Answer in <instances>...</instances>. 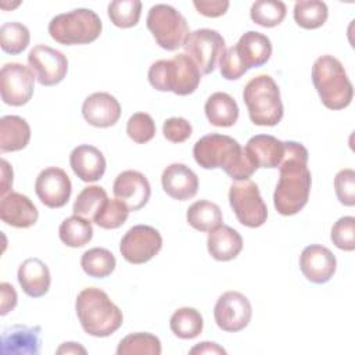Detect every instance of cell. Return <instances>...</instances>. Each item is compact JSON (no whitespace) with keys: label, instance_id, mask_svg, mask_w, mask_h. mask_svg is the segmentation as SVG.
I'll use <instances>...</instances> for the list:
<instances>
[{"label":"cell","instance_id":"obj_1","mask_svg":"<svg viewBox=\"0 0 355 355\" xmlns=\"http://www.w3.org/2000/svg\"><path fill=\"white\" fill-rule=\"evenodd\" d=\"M284 157L279 165V182L273 193V205L283 216L298 214L308 202L312 176L308 169V150L304 144L284 141Z\"/></svg>","mask_w":355,"mask_h":355},{"label":"cell","instance_id":"obj_2","mask_svg":"<svg viewBox=\"0 0 355 355\" xmlns=\"http://www.w3.org/2000/svg\"><path fill=\"white\" fill-rule=\"evenodd\" d=\"M196 162L204 169H223L234 180H247L257 171L241 144L227 136L211 133L198 139L193 147Z\"/></svg>","mask_w":355,"mask_h":355},{"label":"cell","instance_id":"obj_3","mask_svg":"<svg viewBox=\"0 0 355 355\" xmlns=\"http://www.w3.org/2000/svg\"><path fill=\"white\" fill-rule=\"evenodd\" d=\"M75 311L85 333L93 337H108L123 323L119 306L97 287H86L78 294Z\"/></svg>","mask_w":355,"mask_h":355},{"label":"cell","instance_id":"obj_4","mask_svg":"<svg viewBox=\"0 0 355 355\" xmlns=\"http://www.w3.org/2000/svg\"><path fill=\"white\" fill-rule=\"evenodd\" d=\"M312 82L326 108L337 111L351 104L354 87L338 58L330 54L316 58L312 67Z\"/></svg>","mask_w":355,"mask_h":355},{"label":"cell","instance_id":"obj_5","mask_svg":"<svg viewBox=\"0 0 355 355\" xmlns=\"http://www.w3.org/2000/svg\"><path fill=\"white\" fill-rule=\"evenodd\" d=\"M148 82L158 92H172L178 96L194 93L201 80V72L186 54H176L171 60H158L148 69Z\"/></svg>","mask_w":355,"mask_h":355},{"label":"cell","instance_id":"obj_6","mask_svg":"<svg viewBox=\"0 0 355 355\" xmlns=\"http://www.w3.org/2000/svg\"><path fill=\"white\" fill-rule=\"evenodd\" d=\"M250 119L258 126H276L284 114L280 89L275 79L261 73L250 79L243 92Z\"/></svg>","mask_w":355,"mask_h":355},{"label":"cell","instance_id":"obj_7","mask_svg":"<svg viewBox=\"0 0 355 355\" xmlns=\"http://www.w3.org/2000/svg\"><path fill=\"white\" fill-rule=\"evenodd\" d=\"M101 31L103 22L90 8H75L53 17L49 22L51 39L64 46L92 43L101 35Z\"/></svg>","mask_w":355,"mask_h":355},{"label":"cell","instance_id":"obj_8","mask_svg":"<svg viewBox=\"0 0 355 355\" xmlns=\"http://www.w3.org/2000/svg\"><path fill=\"white\" fill-rule=\"evenodd\" d=\"M146 24L157 44L166 51H175L183 47L190 33L186 18L169 4L153 6L148 10Z\"/></svg>","mask_w":355,"mask_h":355},{"label":"cell","instance_id":"obj_9","mask_svg":"<svg viewBox=\"0 0 355 355\" xmlns=\"http://www.w3.org/2000/svg\"><path fill=\"white\" fill-rule=\"evenodd\" d=\"M229 204L243 226L259 227L268 219V207L257 183L250 179L239 180L230 186Z\"/></svg>","mask_w":355,"mask_h":355},{"label":"cell","instance_id":"obj_10","mask_svg":"<svg viewBox=\"0 0 355 355\" xmlns=\"http://www.w3.org/2000/svg\"><path fill=\"white\" fill-rule=\"evenodd\" d=\"M183 49L184 54L198 67L201 75H209L225 51V39L215 29L201 28L187 35Z\"/></svg>","mask_w":355,"mask_h":355},{"label":"cell","instance_id":"obj_11","mask_svg":"<svg viewBox=\"0 0 355 355\" xmlns=\"http://www.w3.org/2000/svg\"><path fill=\"white\" fill-rule=\"evenodd\" d=\"M162 248L161 233L148 225H136L130 227L119 243V251L123 259L133 265H141L153 259Z\"/></svg>","mask_w":355,"mask_h":355},{"label":"cell","instance_id":"obj_12","mask_svg":"<svg viewBox=\"0 0 355 355\" xmlns=\"http://www.w3.org/2000/svg\"><path fill=\"white\" fill-rule=\"evenodd\" d=\"M35 73L29 67L19 62H7L0 73L1 100L7 105H25L33 96Z\"/></svg>","mask_w":355,"mask_h":355},{"label":"cell","instance_id":"obj_13","mask_svg":"<svg viewBox=\"0 0 355 355\" xmlns=\"http://www.w3.org/2000/svg\"><path fill=\"white\" fill-rule=\"evenodd\" d=\"M252 316L250 300L239 291L223 293L214 308V318L219 329L227 333H237L245 329Z\"/></svg>","mask_w":355,"mask_h":355},{"label":"cell","instance_id":"obj_14","mask_svg":"<svg viewBox=\"0 0 355 355\" xmlns=\"http://www.w3.org/2000/svg\"><path fill=\"white\" fill-rule=\"evenodd\" d=\"M28 65L42 86H54L64 80L68 72V60L50 46L37 44L28 54Z\"/></svg>","mask_w":355,"mask_h":355},{"label":"cell","instance_id":"obj_15","mask_svg":"<svg viewBox=\"0 0 355 355\" xmlns=\"http://www.w3.org/2000/svg\"><path fill=\"white\" fill-rule=\"evenodd\" d=\"M35 193L46 207L61 208L71 197L72 183L64 169L58 166H49L37 175Z\"/></svg>","mask_w":355,"mask_h":355},{"label":"cell","instance_id":"obj_16","mask_svg":"<svg viewBox=\"0 0 355 355\" xmlns=\"http://www.w3.org/2000/svg\"><path fill=\"white\" fill-rule=\"evenodd\" d=\"M300 269L302 275L315 284L327 283L336 273V255L324 245H306L300 255Z\"/></svg>","mask_w":355,"mask_h":355},{"label":"cell","instance_id":"obj_17","mask_svg":"<svg viewBox=\"0 0 355 355\" xmlns=\"http://www.w3.org/2000/svg\"><path fill=\"white\" fill-rule=\"evenodd\" d=\"M112 191L115 198L125 202L130 211H139L148 202L151 186L141 172L128 169L115 178Z\"/></svg>","mask_w":355,"mask_h":355},{"label":"cell","instance_id":"obj_18","mask_svg":"<svg viewBox=\"0 0 355 355\" xmlns=\"http://www.w3.org/2000/svg\"><path fill=\"white\" fill-rule=\"evenodd\" d=\"M82 115L85 121L94 128H110L121 118V104L112 94L96 92L85 98Z\"/></svg>","mask_w":355,"mask_h":355},{"label":"cell","instance_id":"obj_19","mask_svg":"<svg viewBox=\"0 0 355 355\" xmlns=\"http://www.w3.org/2000/svg\"><path fill=\"white\" fill-rule=\"evenodd\" d=\"M161 183L164 191L178 201L193 198L198 190V176L196 172L179 162H173L164 169Z\"/></svg>","mask_w":355,"mask_h":355},{"label":"cell","instance_id":"obj_20","mask_svg":"<svg viewBox=\"0 0 355 355\" xmlns=\"http://www.w3.org/2000/svg\"><path fill=\"white\" fill-rule=\"evenodd\" d=\"M40 326L14 324L1 333L3 355H37L40 352L42 340Z\"/></svg>","mask_w":355,"mask_h":355},{"label":"cell","instance_id":"obj_21","mask_svg":"<svg viewBox=\"0 0 355 355\" xmlns=\"http://www.w3.org/2000/svg\"><path fill=\"white\" fill-rule=\"evenodd\" d=\"M0 218L12 227L26 229L37 222L39 212L31 198L22 193L10 191L0 201Z\"/></svg>","mask_w":355,"mask_h":355},{"label":"cell","instance_id":"obj_22","mask_svg":"<svg viewBox=\"0 0 355 355\" xmlns=\"http://www.w3.org/2000/svg\"><path fill=\"white\" fill-rule=\"evenodd\" d=\"M233 47L245 71L265 65L272 55L270 39L257 31H248L241 35Z\"/></svg>","mask_w":355,"mask_h":355},{"label":"cell","instance_id":"obj_23","mask_svg":"<svg viewBox=\"0 0 355 355\" xmlns=\"http://www.w3.org/2000/svg\"><path fill=\"white\" fill-rule=\"evenodd\" d=\"M248 158L258 168H279L284 157V141L270 135L252 136L244 147Z\"/></svg>","mask_w":355,"mask_h":355},{"label":"cell","instance_id":"obj_24","mask_svg":"<svg viewBox=\"0 0 355 355\" xmlns=\"http://www.w3.org/2000/svg\"><path fill=\"white\" fill-rule=\"evenodd\" d=\"M69 165L73 173L83 182H97L105 172V158L103 153L90 144H80L69 154Z\"/></svg>","mask_w":355,"mask_h":355},{"label":"cell","instance_id":"obj_25","mask_svg":"<svg viewBox=\"0 0 355 355\" xmlns=\"http://www.w3.org/2000/svg\"><path fill=\"white\" fill-rule=\"evenodd\" d=\"M17 277L22 291L32 298H39L47 294L51 283L47 265L39 258L25 259L18 268Z\"/></svg>","mask_w":355,"mask_h":355},{"label":"cell","instance_id":"obj_26","mask_svg":"<svg viewBox=\"0 0 355 355\" xmlns=\"http://www.w3.org/2000/svg\"><path fill=\"white\" fill-rule=\"evenodd\" d=\"M207 248L214 259L232 261L241 252L243 239L236 229L222 223L208 233Z\"/></svg>","mask_w":355,"mask_h":355},{"label":"cell","instance_id":"obj_27","mask_svg":"<svg viewBox=\"0 0 355 355\" xmlns=\"http://www.w3.org/2000/svg\"><path fill=\"white\" fill-rule=\"evenodd\" d=\"M204 111L208 122L218 128H230L239 119V105L236 100L225 92L212 93L205 101Z\"/></svg>","mask_w":355,"mask_h":355},{"label":"cell","instance_id":"obj_28","mask_svg":"<svg viewBox=\"0 0 355 355\" xmlns=\"http://www.w3.org/2000/svg\"><path fill=\"white\" fill-rule=\"evenodd\" d=\"M31 140L29 123L18 115H6L0 119V151L12 153L25 148Z\"/></svg>","mask_w":355,"mask_h":355},{"label":"cell","instance_id":"obj_29","mask_svg":"<svg viewBox=\"0 0 355 355\" xmlns=\"http://www.w3.org/2000/svg\"><path fill=\"white\" fill-rule=\"evenodd\" d=\"M186 220L198 232H211L222 225L223 216L219 205L208 200H198L189 207Z\"/></svg>","mask_w":355,"mask_h":355},{"label":"cell","instance_id":"obj_30","mask_svg":"<svg viewBox=\"0 0 355 355\" xmlns=\"http://www.w3.org/2000/svg\"><path fill=\"white\" fill-rule=\"evenodd\" d=\"M58 236L60 240L72 248L83 247L90 243L93 239V226L92 220L79 216L72 215L67 219H64L58 227Z\"/></svg>","mask_w":355,"mask_h":355},{"label":"cell","instance_id":"obj_31","mask_svg":"<svg viewBox=\"0 0 355 355\" xmlns=\"http://www.w3.org/2000/svg\"><path fill=\"white\" fill-rule=\"evenodd\" d=\"M169 327L176 337L182 340H193L201 334L204 320L196 308L183 306L172 313Z\"/></svg>","mask_w":355,"mask_h":355},{"label":"cell","instance_id":"obj_32","mask_svg":"<svg viewBox=\"0 0 355 355\" xmlns=\"http://www.w3.org/2000/svg\"><path fill=\"white\" fill-rule=\"evenodd\" d=\"M80 266L87 276L94 279H104L114 272L116 259L110 250L94 247L83 252L80 258Z\"/></svg>","mask_w":355,"mask_h":355},{"label":"cell","instance_id":"obj_33","mask_svg":"<svg viewBox=\"0 0 355 355\" xmlns=\"http://www.w3.org/2000/svg\"><path fill=\"white\" fill-rule=\"evenodd\" d=\"M294 21L304 29H318L327 21L326 3L319 0H300L294 4Z\"/></svg>","mask_w":355,"mask_h":355},{"label":"cell","instance_id":"obj_34","mask_svg":"<svg viewBox=\"0 0 355 355\" xmlns=\"http://www.w3.org/2000/svg\"><path fill=\"white\" fill-rule=\"evenodd\" d=\"M161 341L151 333H132L123 337L116 348L118 355H159Z\"/></svg>","mask_w":355,"mask_h":355},{"label":"cell","instance_id":"obj_35","mask_svg":"<svg viewBox=\"0 0 355 355\" xmlns=\"http://www.w3.org/2000/svg\"><path fill=\"white\" fill-rule=\"evenodd\" d=\"M107 200V191L101 186H87L78 194L72 211L75 215L93 220L98 211L104 207Z\"/></svg>","mask_w":355,"mask_h":355},{"label":"cell","instance_id":"obj_36","mask_svg":"<svg viewBox=\"0 0 355 355\" xmlns=\"http://www.w3.org/2000/svg\"><path fill=\"white\" fill-rule=\"evenodd\" d=\"M287 8L280 0H258L250 10L251 19L263 28H273L283 22Z\"/></svg>","mask_w":355,"mask_h":355},{"label":"cell","instance_id":"obj_37","mask_svg":"<svg viewBox=\"0 0 355 355\" xmlns=\"http://www.w3.org/2000/svg\"><path fill=\"white\" fill-rule=\"evenodd\" d=\"M31 42L29 29L21 22H6L0 28V46L7 54L22 53Z\"/></svg>","mask_w":355,"mask_h":355},{"label":"cell","instance_id":"obj_38","mask_svg":"<svg viewBox=\"0 0 355 355\" xmlns=\"http://www.w3.org/2000/svg\"><path fill=\"white\" fill-rule=\"evenodd\" d=\"M141 15L139 0H114L108 4V18L118 28L136 26Z\"/></svg>","mask_w":355,"mask_h":355},{"label":"cell","instance_id":"obj_39","mask_svg":"<svg viewBox=\"0 0 355 355\" xmlns=\"http://www.w3.org/2000/svg\"><path fill=\"white\" fill-rule=\"evenodd\" d=\"M129 212L130 209L125 202L118 198H108L104 207L94 216L93 222L103 229H118L128 220Z\"/></svg>","mask_w":355,"mask_h":355},{"label":"cell","instance_id":"obj_40","mask_svg":"<svg viewBox=\"0 0 355 355\" xmlns=\"http://www.w3.org/2000/svg\"><path fill=\"white\" fill-rule=\"evenodd\" d=\"M126 133L137 144H144L155 136V122L146 112H135L126 123Z\"/></svg>","mask_w":355,"mask_h":355},{"label":"cell","instance_id":"obj_41","mask_svg":"<svg viewBox=\"0 0 355 355\" xmlns=\"http://www.w3.org/2000/svg\"><path fill=\"white\" fill-rule=\"evenodd\" d=\"M355 218L341 216L331 227L330 239L333 244L343 251L355 250Z\"/></svg>","mask_w":355,"mask_h":355},{"label":"cell","instance_id":"obj_42","mask_svg":"<svg viewBox=\"0 0 355 355\" xmlns=\"http://www.w3.org/2000/svg\"><path fill=\"white\" fill-rule=\"evenodd\" d=\"M334 191L338 201L345 207L355 205V171L341 169L334 176Z\"/></svg>","mask_w":355,"mask_h":355},{"label":"cell","instance_id":"obj_43","mask_svg":"<svg viewBox=\"0 0 355 355\" xmlns=\"http://www.w3.org/2000/svg\"><path fill=\"white\" fill-rule=\"evenodd\" d=\"M162 133L171 143H183L191 136L193 128L187 119L182 116H172L164 122Z\"/></svg>","mask_w":355,"mask_h":355},{"label":"cell","instance_id":"obj_44","mask_svg":"<svg viewBox=\"0 0 355 355\" xmlns=\"http://www.w3.org/2000/svg\"><path fill=\"white\" fill-rule=\"evenodd\" d=\"M219 71L222 78L227 80H237L247 72L241 65L240 60L237 58L234 47L225 49L223 54L219 58Z\"/></svg>","mask_w":355,"mask_h":355},{"label":"cell","instance_id":"obj_45","mask_svg":"<svg viewBox=\"0 0 355 355\" xmlns=\"http://www.w3.org/2000/svg\"><path fill=\"white\" fill-rule=\"evenodd\" d=\"M193 6L201 15L208 18H216L222 17L227 11L230 3L227 0H194Z\"/></svg>","mask_w":355,"mask_h":355},{"label":"cell","instance_id":"obj_46","mask_svg":"<svg viewBox=\"0 0 355 355\" xmlns=\"http://www.w3.org/2000/svg\"><path fill=\"white\" fill-rule=\"evenodd\" d=\"M17 302L18 295L15 288L10 283L3 282L0 284V315L4 316L10 311H12L17 306Z\"/></svg>","mask_w":355,"mask_h":355},{"label":"cell","instance_id":"obj_47","mask_svg":"<svg viewBox=\"0 0 355 355\" xmlns=\"http://www.w3.org/2000/svg\"><path fill=\"white\" fill-rule=\"evenodd\" d=\"M191 355H201V354H211V355H226V349L212 341H202L194 345L190 351Z\"/></svg>","mask_w":355,"mask_h":355},{"label":"cell","instance_id":"obj_48","mask_svg":"<svg viewBox=\"0 0 355 355\" xmlns=\"http://www.w3.org/2000/svg\"><path fill=\"white\" fill-rule=\"evenodd\" d=\"M12 176L14 173H12L11 165L6 159H1V186H0L1 197L10 193L12 187Z\"/></svg>","mask_w":355,"mask_h":355},{"label":"cell","instance_id":"obj_49","mask_svg":"<svg viewBox=\"0 0 355 355\" xmlns=\"http://www.w3.org/2000/svg\"><path fill=\"white\" fill-rule=\"evenodd\" d=\"M57 354H64V355H69V354H86V348L83 345H80L79 343H73V341H68V343H62L57 351Z\"/></svg>","mask_w":355,"mask_h":355}]
</instances>
